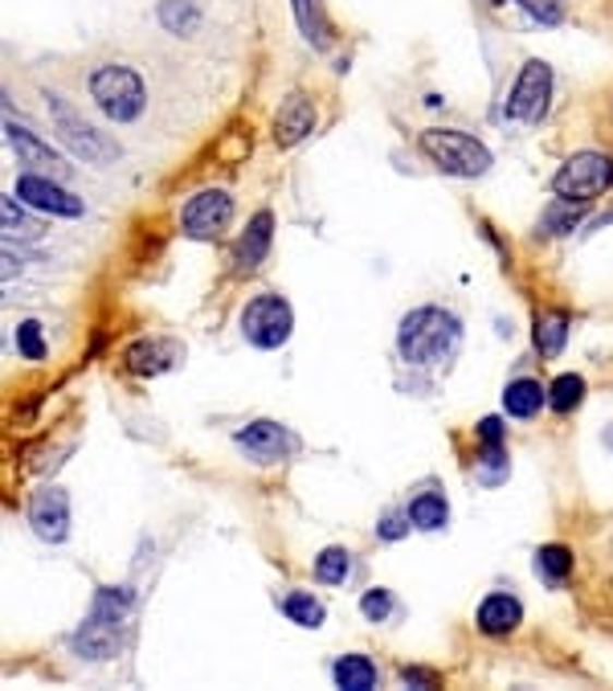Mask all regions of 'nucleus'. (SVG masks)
Wrapping results in <instances>:
<instances>
[{
    "label": "nucleus",
    "mask_w": 613,
    "mask_h": 691,
    "mask_svg": "<svg viewBox=\"0 0 613 691\" xmlns=\"http://www.w3.org/2000/svg\"><path fill=\"white\" fill-rule=\"evenodd\" d=\"M0 226H4V241H37L46 234V222L33 217L16 193H9L0 201Z\"/></svg>",
    "instance_id": "nucleus-20"
},
{
    "label": "nucleus",
    "mask_w": 613,
    "mask_h": 691,
    "mask_svg": "<svg viewBox=\"0 0 613 691\" xmlns=\"http://www.w3.org/2000/svg\"><path fill=\"white\" fill-rule=\"evenodd\" d=\"M46 107H49V123L58 131V140L62 147L82 164H98V168H107V164L119 160V144H115L111 135H103L95 123H86L74 107H70V98L62 95H46Z\"/></svg>",
    "instance_id": "nucleus-5"
},
{
    "label": "nucleus",
    "mask_w": 613,
    "mask_h": 691,
    "mask_svg": "<svg viewBox=\"0 0 613 691\" xmlns=\"http://www.w3.org/2000/svg\"><path fill=\"white\" fill-rule=\"evenodd\" d=\"M462 344V320L446 307H413L397 327V353L405 365H446Z\"/></svg>",
    "instance_id": "nucleus-2"
},
{
    "label": "nucleus",
    "mask_w": 613,
    "mask_h": 691,
    "mask_svg": "<svg viewBox=\"0 0 613 691\" xmlns=\"http://www.w3.org/2000/svg\"><path fill=\"white\" fill-rule=\"evenodd\" d=\"M507 470H512V463H507V451H503V446H483V458H479L474 479L483 482V487H500V482L507 479Z\"/></svg>",
    "instance_id": "nucleus-30"
},
{
    "label": "nucleus",
    "mask_w": 613,
    "mask_h": 691,
    "mask_svg": "<svg viewBox=\"0 0 613 691\" xmlns=\"http://www.w3.org/2000/svg\"><path fill=\"white\" fill-rule=\"evenodd\" d=\"M605 446H610V451H613V430H610V434H605Z\"/></svg>",
    "instance_id": "nucleus-37"
},
{
    "label": "nucleus",
    "mask_w": 613,
    "mask_h": 691,
    "mask_svg": "<svg viewBox=\"0 0 613 691\" xmlns=\"http://www.w3.org/2000/svg\"><path fill=\"white\" fill-rule=\"evenodd\" d=\"M532 344L544 360H556V356L565 353V344H568V315L565 311H544V315H536Z\"/></svg>",
    "instance_id": "nucleus-22"
},
{
    "label": "nucleus",
    "mask_w": 613,
    "mask_h": 691,
    "mask_svg": "<svg viewBox=\"0 0 613 691\" xmlns=\"http://www.w3.org/2000/svg\"><path fill=\"white\" fill-rule=\"evenodd\" d=\"M552 103V65L544 58H528L503 98V119L512 123H540Z\"/></svg>",
    "instance_id": "nucleus-8"
},
{
    "label": "nucleus",
    "mask_w": 613,
    "mask_h": 691,
    "mask_svg": "<svg viewBox=\"0 0 613 691\" xmlns=\"http://www.w3.org/2000/svg\"><path fill=\"white\" fill-rule=\"evenodd\" d=\"M401 679L405 683H413V688H437L434 671H421V667H401Z\"/></svg>",
    "instance_id": "nucleus-36"
},
{
    "label": "nucleus",
    "mask_w": 613,
    "mask_h": 691,
    "mask_svg": "<svg viewBox=\"0 0 613 691\" xmlns=\"http://www.w3.org/2000/svg\"><path fill=\"white\" fill-rule=\"evenodd\" d=\"M360 613H364V622H385L388 613H393V594L388 589H364V597H360Z\"/></svg>",
    "instance_id": "nucleus-33"
},
{
    "label": "nucleus",
    "mask_w": 613,
    "mask_h": 691,
    "mask_svg": "<svg viewBox=\"0 0 613 691\" xmlns=\"http://www.w3.org/2000/svg\"><path fill=\"white\" fill-rule=\"evenodd\" d=\"M544 405H549V389L540 385L536 377H516V381H507V389H503V414L507 418L532 421Z\"/></svg>",
    "instance_id": "nucleus-18"
},
{
    "label": "nucleus",
    "mask_w": 613,
    "mask_h": 691,
    "mask_svg": "<svg viewBox=\"0 0 613 691\" xmlns=\"http://www.w3.org/2000/svg\"><path fill=\"white\" fill-rule=\"evenodd\" d=\"M184 348L177 339H135L128 353H123V369L135 372V377H160L177 365Z\"/></svg>",
    "instance_id": "nucleus-16"
},
{
    "label": "nucleus",
    "mask_w": 613,
    "mask_h": 691,
    "mask_svg": "<svg viewBox=\"0 0 613 691\" xmlns=\"http://www.w3.org/2000/svg\"><path fill=\"white\" fill-rule=\"evenodd\" d=\"M29 524L46 545H62L70 536V496L62 487H41L29 499Z\"/></svg>",
    "instance_id": "nucleus-12"
},
{
    "label": "nucleus",
    "mask_w": 613,
    "mask_h": 691,
    "mask_svg": "<svg viewBox=\"0 0 613 691\" xmlns=\"http://www.w3.org/2000/svg\"><path fill=\"white\" fill-rule=\"evenodd\" d=\"M311 131H315V103L306 95H299V91H291L275 111V144L295 147L303 144Z\"/></svg>",
    "instance_id": "nucleus-15"
},
{
    "label": "nucleus",
    "mask_w": 613,
    "mask_h": 691,
    "mask_svg": "<svg viewBox=\"0 0 613 691\" xmlns=\"http://www.w3.org/2000/svg\"><path fill=\"white\" fill-rule=\"evenodd\" d=\"M233 446H238L250 463L271 466V463H287V458L299 454V434H295L291 426H283V421L259 418L233 434Z\"/></svg>",
    "instance_id": "nucleus-9"
},
{
    "label": "nucleus",
    "mask_w": 613,
    "mask_h": 691,
    "mask_svg": "<svg viewBox=\"0 0 613 691\" xmlns=\"http://www.w3.org/2000/svg\"><path fill=\"white\" fill-rule=\"evenodd\" d=\"M332 679H336V688L344 691H372L376 688V663L369 655H344V659L332 667Z\"/></svg>",
    "instance_id": "nucleus-23"
},
{
    "label": "nucleus",
    "mask_w": 613,
    "mask_h": 691,
    "mask_svg": "<svg viewBox=\"0 0 613 691\" xmlns=\"http://www.w3.org/2000/svg\"><path fill=\"white\" fill-rule=\"evenodd\" d=\"M405 512L413 520V528L437 532V528H446V520H450V503H446V496H442L437 487H425V491H418V496L409 499Z\"/></svg>",
    "instance_id": "nucleus-21"
},
{
    "label": "nucleus",
    "mask_w": 613,
    "mask_h": 691,
    "mask_svg": "<svg viewBox=\"0 0 613 691\" xmlns=\"http://www.w3.org/2000/svg\"><path fill=\"white\" fill-rule=\"evenodd\" d=\"M29 210L37 213H49V217H82L86 205H82V196H74L70 189L58 184V177H46V172H25V177H16V189H13Z\"/></svg>",
    "instance_id": "nucleus-11"
},
{
    "label": "nucleus",
    "mask_w": 613,
    "mask_h": 691,
    "mask_svg": "<svg viewBox=\"0 0 613 691\" xmlns=\"http://www.w3.org/2000/svg\"><path fill=\"white\" fill-rule=\"evenodd\" d=\"M229 226H233V196L226 189H201L180 210V229H184V238L193 241L221 238Z\"/></svg>",
    "instance_id": "nucleus-10"
},
{
    "label": "nucleus",
    "mask_w": 613,
    "mask_h": 691,
    "mask_svg": "<svg viewBox=\"0 0 613 691\" xmlns=\"http://www.w3.org/2000/svg\"><path fill=\"white\" fill-rule=\"evenodd\" d=\"M295 332V315H291V303L275 295V290H266V295H254L242 311V336L245 344H254L262 353H275L283 348Z\"/></svg>",
    "instance_id": "nucleus-7"
},
{
    "label": "nucleus",
    "mask_w": 613,
    "mask_h": 691,
    "mask_svg": "<svg viewBox=\"0 0 613 691\" xmlns=\"http://www.w3.org/2000/svg\"><path fill=\"white\" fill-rule=\"evenodd\" d=\"M474 434H479L483 446H503L507 442V426H503V418H483L474 426Z\"/></svg>",
    "instance_id": "nucleus-35"
},
{
    "label": "nucleus",
    "mask_w": 613,
    "mask_h": 691,
    "mask_svg": "<svg viewBox=\"0 0 613 691\" xmlns=\"http://www.w3.org/2000/svg\"><path fill=\"white\" fill-rule=\"evenodd\" d=\"M271 241H275V213L259 210L250 222H245L242 238L233 246V271L238 274H254L271 254Z\"/></svg>",
    "instance_id": "nucleus-14"
},
{
    "label": "nucleus",
    "mask_w": 613,
    "mask_h": 691,
    "mask_svg": "<svg viewBox=\"0 0 613 691\" xmlns=\"http://www.w3.org/2000/svg\"><path fill=\"white\" fill-rule=\"evenodd\" d=\"M409 524H413V520H409V512H388L385 520H381V524H376V536H381V540H401L405 532H409Z\"/></svg>",
    "instance_id": "nucleus-34"
},
{
    "label": "nucleus",
    "mask_w": 613,
    "mask_h": 691,
    "mask_svg": "<svg viewBox=\"0 0 613 691\" xmlns=\"http://www.w3.org/2000/svg\"><path fill=\"white\" fill-rule=\"evenodd\" d=\"M519 622H524V606L516 594H486L474 610V627L483 630L486 639H507L519 630Z\"/></svg>",
    "instance_id": "nucleus-17"
},
{
    "label": "nucleus",
    "mask_w": 613,
    "mask_h": 691,
    "mask_svg": "<svg viewBox=\"0 0 613 691\" xmlns=\"http://www.w3.org/2000/svg\"><path fill=\"white\" fill-rule=\"evenodd\" d=\"M16 353L25 360H46V336H41V323L37 320H21L16 323Z\"/></svg>",
    "instance_id": "nucleus-31"
},
{
    "label": "nucleus",
    "mask_w": 613,
    "mask_h": 691,
    "mask_svg": "<svg viewBox=\"0 0 613 691\" xmlns=\"http://www.w3.org/2000/svg\"><path fill=\"white\" fill-rule=\"evenodd\" d=\"M581 402H585V377L581 372H561V377L549 385V409L552 414L568 418V414H573Z\"/></svg>",
    "instance_id": "nucleus-26"
},
{
    "label": "nucleus",
    "mask_w": 613,
    "mask_h": 691,
    "mask_svg": "<svg viewBox=\"0 0 613 691\" xmlns=\"http://www.w3.org/2000/svg\"><path fill=\"white\" fill-rule=\"evenodd\" d=\"M91 98H95V107L111 123H119V128H128V123H135L140 115H144L147 107V86L144 79L131 70V65L123 62H103L91 70Z\"/></svg>",
    "instance_id": "nucleus-4"
},
{
    "label": "nucleus",
    "mask_w": 613,
    "mask_h": 691,
    "mask_svg": "<svg viewBox=\"0 0 613 691\" xmlns=\"http://www.w3.org/2000/svg\"><path fill=\"white\" fill-rule=\"evenodd\" d=\"M536 573L549 581L552 589H561L568 581V573H573V548L565 545H544V548H536Z\"/></svg>",
    "instance_id": "nucleus-24"
},
{
    "label": "nucleus",
    "mask_w": 613,
    "mask_h": 691,
    "mask_svg": "<svg viewBox=\"0 0 613 691\" xmlns=\"http://www.w3.org/2000/svg\"><path fill=\"white\" fill-rule=\"evenodd\" d=\"M516 4L540 25H561L568 13V0H516Z\"/></svg>",
    "instance_id": "nucleus-32"
},
{
    "label": "nucleus",
    "mask_w": 613,
    "mask_h": 691,
    "mask_svg": "<svg viewBox=\"0 0 613 691\" xmlns=\"http://www.w3.org/2000/svg\"><path fill=\"white\" fill-rule=\"evenodd\" d=\"M4 140H9V147H13L16 164H25L29 172H46V177H65V172H70L62 156H58L41 135H33L29 128H21V123H13V119L4 123Z\"/></svg>",
    "instance_id": "nucleus-13"
},
{
    "label": "nucleus",
    "mask_w": 613,
    "mask_h": 691,
    "mask_svg": "<svg viewBox=\"0 0 613 691\" xmlns=\"http://www.w3.org/2000/svg\"><path fill=\"white\" fill-rule=\"evenodd\" d=\"M156 16H160L164 29L177 33V37H193L201 29V9H196L193 0H160Z\"/></svg>",
    "instance_id": "nucleus-25"
},
{
    "label": "nucleus",
    "mask_w": 613,
    "mask_h": 691,
    "mask_svg": "<svg viewBox=\"0 0 613 691\" xmlns=\"http://www.w3.org/2000/svg\"><path fill=\"white\" fill-rule=\"evenodd\" d=\"M291 13H295V25L303 33V41L311 49H332V21H327V9H323V0H291Z\"/></svg>",
    "instance_id": "nucleus-19"
},
{
    "label": "nucleus",
    "mask_w": 613,
    "mask_h": 691,
    "mask_svg": "<svg viewBox=\"0 0 613 691\" xmlns=\"http://www.w3.org/2000/svg\"><path fill=\"white\" fill-rule=\"evenodd\" d=\"M613 184V160L605 152H573L561 168H556V177H552V193L561 196V201H598L601 193H610Z\"/></svg>",
    "instance_id": "nucleus-6"
},
{
    "label": "nucleus",
    "mask_w": 613,
    "mask_h": 691,
    "mask_svg": "<svg viewBox=\"0 0 613 691\" xmlns=\"http://www.w3.org/2000/svg\"><path fill=\"white\" fill-rule=\"evenodd\" d=\"M131 613V589L128 585H103L91 601V613L82 618V627L70 634V651L86 663H107L123 651Z\"/></svg>",
    "instance_id": "nucleus-1"
},
{
    "label": "nucleus",
    "mask_w": 613,
    "mask_h": 691,
    "mask_svg": "<svg viewBox=\"0 0 613 691\" xmlns=\"http://www.w3.org/2000/svg\"><path fill=\"white\" fill-rule=\"evenodd\" d=\"M418 147L425 152V160L434 164L437 172H446V177H458V180H474V177H486L491 172V147L483 140H474L467 131L458 128H425L418 135Z\"/></svg>",
    "instance_id": "nucleus-3"
},
{
    "label": "nucleus",
    "mask_w": 613,
    "mask_h": 691,
    "mask_svg": "<svg viewBox=\"0 0 613 691\" xmlns=\"http://www.w3.org/2000/svg\"><path fill=\"white\" fill-rule=\"evenodd\" d=\"M283 613L291 618L295 627H303V630H320L323 618H327L323 601H320V597H311L306 589H291V594L283 597Z\"/></svg>",
    "instance_id": "nucleus-27"
},
{
    "label": "nucleus",
    "mask_w": 613,
    "mask_h": 691,
    "mask_svg": "<svg viewBox=\"0 0 613 691\" xmlns=\"http://www.w3.org/2000/svg\"><path fill=\"white\" fill-rule=\"evenodd\" d=\"M348 577H352V552L348 548L332 545L315 557V581L320 585H344Z\"/></svg>",
    "instance_id": "nucleus-29"
},
{
    "label": "nucleus",
    "mask_w": 613,
    "mask_h": 691,
    "mask_svg": "<svg viewBox=\"0 0 613 691\" xmlns=\"http://www.w3.org/2000/svg\"><path fill=\"white\" fill-rule=\"evenodd\" d=\"M581 217H585L581 201H561L556 196L549 210H544V217H540V229L552 234V238H561V234H573V229L581 226Z\"/></svg>",
    "instance_id": "nucleus-28"
}]
</instances>
